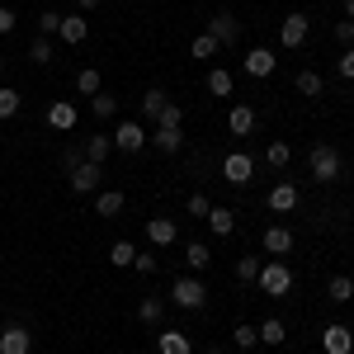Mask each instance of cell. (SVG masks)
Here are the masks:
<instances>
[{
    "label": "cell",
    "instance_id": "3",
    "mask_svg": "<svg viewBox=\"0 0 354 354\" xmlns=\"http://www.w3.org/2000/svg\"><path fill=\"white\" fill-rule=\"evenodd\" d=\"M170 302H175V307H185V312H198V307L208 302V288H203L194 274H185V279H175V288H170Z\"/></svg>",
    "mask_w": 354,
    "mask_h": 354
},
{
    "label": "cell",
    "instance_id": "30",
    "mask_svg": "<svg viewBox=\"0 0 354 354\" xmlns=\"http://www.w3.org/2000/svg\"><path fill=\"white\" fill-rule=\"evenodd\" d=\"M326 298L330 302H354V279L335 274V279H330V288H326Z\"/></svg>",
    "mask_w": 354,
    "mask_h": 354
},
{
    "label": "cell",
    "instance_id": "49",
    "mask_svg": "<svg viewBox=\"0 0 354 354\" xmlns=\"http://www.w3.org/2000/svg\"><path fill=\"white\" fill-rule=\"evenodd\" d=\"M0 71H5V62H0Z\"/></svg>",
    "mask_w": 354,
    "mask_h": 354
},
{
    "label": "cell",
    "instance_id": "41",
    "mask_svg": "<svg viewBox=\"0 0 354 354\" xmlns=\"http://www.w3.org/2000/svg\"><path fill=\"white\" fill-rule=\"evenodd\" d=\"M208 213H213V203L203 194H189V218H208Z\"/></svg>",
    "mask_w": 354,
    "mask_h": 354
},
{
    "label": "cell",
    "instance_id": "28",
    "mask_svg": "<svg viewBox=\"0 0 354 354\" xmlns=\"http://www.w3.org/2000/svg\"><path fill=\"white\" fill-rule=\"evenodd\" d=\"M185 260H189V270L198 274V270H208V265H213V250H208L203 241H189V250H185Z\"/></svg>",
    "mask_w": 354,
    "mask_h": 354
},
{
    "label": "cell",
    "instance_id": "48",
    "mask_svg": "<svg viewBox=\"0 0 354 354\" xmlns=\"http://www.w3.org/2000/svg\"><path fill=\"white\" fill-rule=\"evenodd\" d=\"M208 354H227V350H218V345H213V350H208Z\"/></svg>",
    "mask_w": 354,
    "mask_h": 354
},
{
    "label": "cell",
    "instance_id": "25",
    "mask_svg": "<svg viewBox=\"0 0 354 354\" xmlns=\"http://www.w3.org/2000/svg\"><path fill=\"white\" fill-rule=\"evenodd\" d=\"M161 317H165V302H161V298H142V302H137V322H147V326H156Z\"/></svg>",
    "mask_w": 354,
    "mask_h": 354
},
{
    "label": "cell",
    "instance_id": "13",
    "mask_svg": "<svg viewBox=\"0 0 354 354\" xmlns=\"http://www.w3.org/2000/svg\"><path fill=\"white\" fill-rule=\"evenodd\" d=\"M175 236H180V227L170 218H147V241L151 245H175Z\"/></svg>",
    "mask_w": 354,
    "mask_h": 354
},
{
    "label": "cell",
    "instance_id": "14",
    "mask_svg": "<svg viewBox=\"0 0 354 354\" xmlns=\"http://www.w3.org/2000/svg\"><path fill=\"white\" fill-rule=\"evenodd\" d=\"M48 128H57V133H71V128H76V104H66V100L48 104Z\"/></svg>",
    "mask_w": 354,
    "mask_h": 354
},
{
    "label": "cell",
    "instance_id": "31",
    "mask_svg": "<svg viewBox=\"0 0 354 354\" xmlns=\"http://www.w3.org/2000/svg\"><path fill=\"white\" fill-rule=\"evenodd\" d=\"M28 62H33V66H48V62H53V38L38 33V38L28 43Z\"/></svg>",
    "mask_w": 354,
    "mask_h": 354
},
{
    "label": "cell",
    "instance_id": "4",
    "mask_svg": "<svg viewBox=\"0 0 354 354\" xmlns=\"http://www.w3.org/2000/svg\"><path fill=\"white\" fill-rule=\"evenodd\" d=\"M250 175H255V161H250L245 151H232V156L222 161V180H227V185H250Z\"/></svg>",
    "mask_w": 354,
    "mask_h": 354
},
{
    "label": "cell",
    "instance_id": "33",
    "mask_svg": "<svg viewBox=\"0 0 354 354\" xmlns=\"http://www.w3.org/2000/svg\"><path fill=\"white\" fill-rule=\"evenodd\" d=\"M298 95H307V100H317V95H322V76H317V71H298Z\"/></svg>",
    "mask_w": 354,
    "mask_h": 354
},
{
    "label": "cell",
    "instance_id": "11",
    "mask_svg": "<svg viewBox=\"0 0 354 354\" xmlns=\"http://www.w3.org/2000/svg\"><path fill=\"white\" fill-rule=\"evenodd\" d=\"M227 133L250 137L255 133V109H250V104H232V109H227Z\"/></svg>",
    "mask_w": 354,
    "mask_h": 354
},
{
    "label": "cell",
    "instance_id": "20",
    "mask_svg": "<svg viewBox=\"0 0 354 354\" xmlns=\"http://www.w3.org/2000/svg\"><path fill=\"white\" fill-rule=\"evenodd\" d=\"M270 208L274 213H293V208H298V189H293V185H274L270 189Z\"/></svg>",
    "mask_w": 354,
    "mask_h": 354
},
{
    "label": "cell",
    "instance_id": "35",
    "mask_svg": "<svg viewBox=\"0 0 354 354\" xmlns=\"http://www.w3.org/2000/svg\"><path fill=\"white\" fill-rule=\"evenodd\" d=\"M113 109H118V104H113V95H104V90H100V95L90 100V113H95L100 123H104V118H113Z\"/></svg>",
    "mask_w": 354,
    "mask_h": 354
},
{
    "label": "cell",
    "instance_id": "42",
    "mask_svg": "<svg viewBox=\"0 0 354 354\" xmlns=\"http://www.w3.org/2000/svg\"><path fill=\"white\" fill-rule=\"evenodd\" d=\"M335 43H340V48H354V19L335 24Z\"/></svg>",
    "mask_w": 354,
    "mask_h": 354
},
{
    "label": "cell",
    "instance_id": "12",
    "mask_svg": "<svg viewBox=\"0 0 354 354\" xmlns=\"http://www.w3.org/2000/svg\"><path fill=\"white\" fill-rule=\"evenodd\" d=\"M208 33H213V38H218V48H222V43H227V48H232V43H236V38H241V24H236V19H232V15H213V19H208Z\"/></svg>",
    "mask_w": 354,
    "mask_h": 354
},
{
    "label": "cell",
    "instance_id": "47",
    "mask_svg": "<svg viewBox=\"0 0 354 354\" xmlns=\"http://www.w3.org/2000/svg\"><path fill=\"white\" fill-rule=\"evenodd\" d=\"M345 15H350V19H354V0H345Z\"/></svg>",
    "mask_w": 354,
    "mask_h": 354
},
{
    "label": "cell",
    "instance_id": "43",
    "mask_svg": "<svg viewBox=\"0 0 354 354\" xmlns=\"http://www.w3.org/2000/svg\"><path fill=\"white\" fill-rule=\"evenodd\" d=\"M335 71H340V81H354V48L340 53V66H335Z\"/></svg>",
    "mask_w": 354,
    "mask_h": 354
},
{
    "label": "cell",
    "instance_id": "16",
    "mask_svg": "<svg viewBox=\"0 0 354 354\" xmlns=\"http://www.w3.org/2000/svg\"><path fill=\"white\" fill-rule=\"evenodd\" d=\"M57 38H66V43L76 48V43H85V38H90V24H85L81 15H62V28H57Z\"/></svg>",
    "mask_w": 354,
    "mask_h": 354
},
{
    "label": "cell",
    "instance_id": "39",
    "mask_svg": "<svg viewBox=\"0 0 354 354\" xmlns=\"http://www.w3.org/2000/svg\"><path fill=\"white\" fill-rule=\"evenodd\" d=\"M232 340H236V350H255V345H260L255 326H236V330H232Z\"/></svg>",
    "mask_w": 354,
    "mask_h": 354
},
{
    "label": "cell",
    "instance_id": "15",
    "mask_svg": "<svg viewBox=\"0 0 354 354\" xmlns=\"http://www.w3.org/2000/svg\"><path fill=\"white\" fill-rule=\"evenodd\" d=\"M147 142H151L156 151H165V156H175V151L185 147V128H156V133L147 137Z\"/></svg>",
    "mask_w": 354,
    "mask_h": 354
},
{
    "label": "cell",
    "instance_id": "46",
    "mask_svg": "<svg viewBox=\"0 0 354 354\" xmlns=\"http://www.w3.org/2000/svg\"><path fill=\"white\" fill-rule=\"evenodd\" d=\"M95 5H100V0H76V10H95Z\"/></svg>",
    "mask_w": 354,
    "mask_h": 354
},
{
    "label": "cell",
    "instance_id": "23",
    "mask_svg": "<svg viewBox=\"0 0 354 354\" xmlns=\"http://www.w3.org/2000/svg\"><path fill=\"white\" fill-rule=\"evenodd\" d=\"M208 227H213V236H232V232H236V213L213 208V213H208Z\"/></svg>",
    "mask_w": 354,
    "mask_h": 354
},
{
    "label": "cell",
    "instance_id": "7",
    "mask_svg": "<svg viewBox=\"0 0 354 354\" xmlns=\"http://www.w3.org/2000/svg\"><path fill=\"white\" fill-rule=\"evenodd\" d=\"M100 180H104V170H100L95 161L71 165V189H76V194H95V189H100Z\"/></svg>",
    "mask_w": 354,
    "mask_h": 354
},
{
    "label": "cell",
    "instance_id": "26",
    "mask_svg": "<svg viewBox=\"0 0 354 354\" xmlns=\"http://www.w3.org/2000/svg\"><path fill=\"white\" fill-rule=\"evenodd\" d=\"M165 104H170V95H165L161 85H151V90L142 95V113H147V118H156V113H161Z\"/></svg>",
    "mask_w": 354,
    "mask_h": 354
},
{
    "label": "cell",
    "instance_id": "17",
    "mask_svg": "<svg viewBox=\"0 0 354 354\" xmlns=\"http://www.w3.org/2000/svg\"><path fill=\"white\" fill-rule=\"evenodd\" d=\"M85 161H95V165H104L109 161V151H113V137H104V133H95V137H85Z\"/></svg>",
    "mask_w": 354,
    "mask_h": 354
},
{
    "label": "cell",
    "instance_id": "19",
    "mask_svg": "<svg viewBox=\"0 0 354 354\" xmlns=\"http://www.w3.org/2000/svg\"><path fill=\"white\" fill-rule=\"evenodd\" d=\"M232 90H236V76H232V71H222V66H213V71H208V95L232 100Z\"/></svg>",
    "mask_w": 354,
    "mask_h": 354
},
{
    "label": "cell",
    "instance_id": "18",
    "mask_svg": "<svg viewBox=\"0 0 354 354\" xmlns=\"http://www.w3.org/2000/svg\"><path fill=\"white\" fill-rule=\"evenodd\" d=\"M265 250L270 255H288L293 250V232L288 227H265Z\"/></svg>",
    "mask_w": 354,
    "mask_h": 354
},
{
    "label": "cell",
    "instance_id": "45",
    "mask_svg": "<svg viewBox=\"0 0 354 354\" xmlns=\"http://www.w3.org/2000/svg\"><path fill=\"white\" fill-rule=\"evenodd\" d=\"M10 28H15V10H10V5H0V33H10Z\"/></svg>",
    "mask_w": 354,
    "mask_h": 354
},
{
    "label": "cell",
    "instance_id": "9",
    "mask_svg": "<svg viewBox=\"0 0 354 354\" xmlns=\"http://www.w3.org/2000/svg\"><path fill=\"white\" fill-rule=\"evenodd\" d=\"M28 350H33V335L19 322H10V326L0 330V354H28Z\"/></svg>",
    "mask_w": 354,
    "mask_h": 354
},
{
    "label": "cell",
    "instance_id": "24",
    "mask_svg": "<svg viewBox=\"0 0 354 354\" xmlns=\"http://www.w3.org/2000/svg\"><path fill=\"white\" fill-rule=\"evenodd\" d=\"M255 335H260V340H265V345H283V340H288V326H283V322H279V317H270V322H265V326H255Z\"/></svg>",
    "mask_w": 354,
    "mask_h": 354
},
{
    "label": "cell",
    "instance_id": "37",
    "mask_svg": "<svg viewBox=\"0 0 354 354\" xmlns=\"http://www.w3.org/2000/svg\"><path fill=\"white\" fill-rule=\"evenodd\" d=\"M15 113H19V90L0 85V118H15Z\"/></svg>",
    "mask_w": 354,
    "mask_h": 354
},
{
    "label": "cell",
    "instance_id": "36",
    "mask_svg": "<svg viewBox=\"0 0 354 354\" xmlns=\"http://www.w3.org/2000/svg\"><path fill=\"white\" fill-rule=\"evenodd\" d=\"M255 274H260V255H241L236 260V279L241 283H255Z\"/></svg>",
    "mask_w": 354,
    "mask_h": 354
},
{
    "label": "cell",
    "instance_id": "32",
    "mask_svg": "<svg viewBox=\"0 0 354 354\" xmlns=\"http://www.w3.org/2000/svg\"><path fill=\"white\" fill-rule=\"evenodd\" d=\"M189 57H198V62H208V57H218V38L213 33H198L189 43Z\"/></svg>",
    "mask_w": 354,
    "mask_h": 354
},
{
    "label": "cell",
    "instance_id": "29",
    "mask_svg": "<svg viewBox=\"0 0 354 354\" xmlns=\"http://www.w3.org/2000/svg\"><path fill=\"white\" fill-rule=\"evenodd\" d=\"M76 95H90V100L100 95V71H95V66H81V71H76Z\"/></svg>",
    "mask_w": 354,
    "mask_h": 354
},
{
    "label": "cell",
    "instance_id": "1",
    "mask_svg": "<svg viewBox=\"0 0 354 354\" xmlns=\"http://www.w3.org/2000/svg\"><path fill=\"white\" fill-rule=\"evenodd\" d=\"M255 283H260L265 298H288V293H293V270H288L283 260H270V265H260Z\"/></svg>",
    "mask_w": 354,
    "mask_h": 354
},
{
    "label": "cell",
    "instance_id": "34",
    "mask_svg": "<svg viewBox=\"0 0 354 354\" xmlns=\"http://www.w3.org/2000/svg\"><path fill=\"white\" fill-rule=\"evenodd\" d=\"M156 128H185V109H180V104H165V109L156 113Z\"/></svg>",
    "mask_w": 354,
    "mask_h": 354
},
{
    "label": "cell",
    "instance_id": "22",
    "mask_svg": "<svg viewBox=\"0 0 354 354\" xmlns=\"http://www.w3.org/2000/svg\"><path fill=\"white\" fill-rule=\"evenodd\" d=\"M95 213H100V218H118V213H123V194L104 189L100 198H95Z\"/></svg>",
    "mask_w": 354,
    "mask_h": 354
},
{
    "label": "cell",
    "instance_id": "10",
    "mask_svg": "<svg viewBox=\"0 0 354 354\" xmlns=\"http://www.w3.org/2000/svg\"><path fill=\"white\" fill-rule=\"evenodd\" d=\"M274 66H279V62H274L270 48H250V53H245V76H255V81H270Z\"/></svg>",
    "mask_w": 354,
    "mask_h": 354
},
{
    "label": "cell",
    "instance_id": "5",
    "mask_svg": "<svg viewBox=\"0 0 354 354\" xmlns=\"http://www.w3.org/2000/svg\"><path fill=\"white\" fill-rule=\"evenodd\" d=\"M307 28H312V24H307V15L293 10V15L279 24V43H283V48H302V43H307Z\"/></svg>",
    "mask_w": 354,
    "mask_h": 354
},
{
    "label": "cell",
    "instance_id": "21",
    "mask_svg": "<svg viewBox=\"0 0 354 354\" xmlns=\"http://www.w3.org/2000/svg\"><path fill=\"white\" fill-rule=\"evenodd\" d=\"M156 350L161 354H189V335H185V330H161Z\"/></svg>",
    "mask_w": 354,
    "mask_h": 354
},
{
    "label": "cell",
    "instance_id": "2",
    "mask_svg": "<svg viewBox=\"0 0 354 354\" xmlns=\"http://www.w3.org/2000/svg\"><path fill=\"white\" fill-rule=\"evenodd\" d=\"M312 180H322V185L340 180V151H335L330 142H317V147H312Z\"/></svg>",
    "mask_w": 354,
    "mask_h": 354
},
{
    "label": "cell",
    "instance_id": "40",
    "mask_svg": "<svg viewBox=\"0 0 354 354\" xmlns=\"http://www.w3.org/2000/svg\"><path fill=\"white\" fill-rule=\"evenodd\" d=\"M57 28H62V15H57V10H43V15H38V33L48 38V33H57Z\"/></svg>",
    "mask_w": 354,
    "mask_h": 354
},
{
    "label": "cell",
    "instance_id": "38",
    "mask_svg": "<svg viewBox=\"0 0 354 354\" xmlns=\"http://www.w3.org/2000/svg\"><path fill=\"white\" fill-rule=\"evenodd\" d=\"M133 255H137V245L133 241H113V250H109V260L123 270V265H133Z\"/></svg>",
    "mask_w": 354,
    "mask_h": 354
},
{
    "label": "cell",
    "instance_id": "8",
    "mask_svg": "<svg viewBox=\"0 0 354 354\" xmlns=\"http://www.w3.org/2000/svg\"><path fill=\"white\" fill-rule=\"evenodd\" d=\"M322 350H326V354H354V330L340 326V322L326 326V330H322Z\"/></svg>",
    "mask_w": 354,
    "mask_h": 354
},
{
    "label": "cell",
    "instance_id": "6",
    "mask_svg": "<svg viewBox=\"0 0 354 354\" xmlns=\"http://www.w3.org/2000/svg\"><path fill=\"white\" fill-rule=\"evenodd\" d=\"M113 147L128 151V156L142 151V147H147V128H142V123H118V128H113Z\"/></svg>",
    "mask_w": 354,
    "mask_h": 354
},
{
    "label": "cell",
    "instance_id": "27",
    "mask_svg": "<svg viewBox=\"0 0 354 354\" xmlns=\"http://www.w3.org/2000/svg\"><path fill=\"white\" fill-rule=\"evenodd\" d=\"M288 161H293V147H288V142H270V147H265V165L283 170Z\"/></svg>",
    "mask_w": 354,
    "mask_h": 354
},
{
    "label": "cell",
    "instance_id": "44",
    "mask_svg": "<svg viewBox=\"0 0 354 354\" xmlns=\"http://www.w3.org/2000/svg\"><path fill=\"white\" fill-rule=\"evenodd\" d=\"M133 270L137 274H156V255L147 250V255H133Z\"/></svg>",
    "mask_w": 354,
    "mask_h": 354
}]
</instances>
